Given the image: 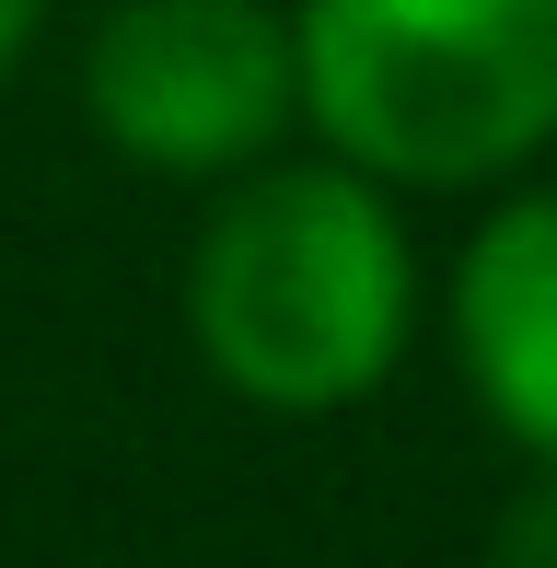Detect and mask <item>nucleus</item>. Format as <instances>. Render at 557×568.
Here are the masks:
<instances>
[{
    "label": "nucleus",
    "instance_id": "nucleus-2",
    "mask_svg": "<svg viewBox=\"0 0 557 568\" xmlns=\"http://www.w3.org/2000/svg\"><path fill=\"white\" fill-rule=\"evenodd\" d=\"M291 70L372 186H499L557 140V0H302Z\"/></svg>",
    "mask_w": 557,
    "mask_h": 568
},
{
    "label": "nucleus",
    "instance_id": "nucleus-6",
    "mask_svg": "<svg viewBox=\"0 0 557 568\" xmlns=\"http://www.w3.org/2000/svg\"><path fill=\"white\" fill-rule=\"evenodd\" d=\"M36 23H47V0H0V82L23 70V47H36Z\"/></svg>",
    "mask_w": 557,
    "mask_h": 568
},
{
    "label": "nucleus",
    "instance_id": "nucleus-5",
    "mask_svg": "<svg viewBox=\"0 0 557 568\" xmlns=\"http://www.w3.org/2000/svg\"><path fill=\"white\" fill-rule=\"evenodd\" d=\"M499 568H557V476H535L499 523Z\"/></svg>",
    "mask_w": 557,
    "mask_h": 568
},
{
    "label": "nucleus",
    "instance_id": "nucleus-1",
    "mask_svg": "<svg viewBox=\"0 0 557 568\" xmlns=\"http://www.w3.org/2000/svg\"><path fill=\"white\" fill-rule=\"evenodd\" d=\"M418 255L361 163H244L186 255V337L267 418H337L407 359Z\"/></svg>",
    "mask_w": 557,
    "mask_h": 568
},
{
    "label": "nucleus",
    "instance_id": "nucleus-4",
    "mask_svg": "<svg viewBox=\"0 0 557 568\" xmlns=\"http://www.w3.org/2000/svg\"><path fill=\"white\" fill-rule=\"evenodd\" d=\"M453 359L499 442L557 476V186H523L453 255Z\"/></svg>",
    "mask_w": 557,
    "mask_h": 568
},
{
    "label": "nucleus",
    "instance_id": "nucleus-3",
    "mask_svg": "<svg viewBox=\"0 0 557 568\" xmlns=\"http://www.w3.org/2000/svg\"><path fill=\"white\" fill-rule=\"evenodd\" d=\"M82 116L140 174H221L267 163L302 116L291 12L278 0H117L82 47Z\"/></svg>",
    "mask_w": 557,
    "mask_h": 568
}]
</instances>
